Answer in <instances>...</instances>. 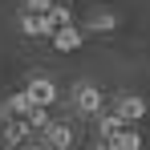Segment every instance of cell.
<instances>
[{
  "instance_id": "7",
  "label": "cell",
  "mask_w": 150,
  "mask_h": 150,
  "mask_svg": "<svg viewBox=\"0 0 150 150\" xmlns=\"http://www.w3.org/2000/svg\"><path fill=\"white\" fill-rule=\"evenodd\" d=\"M114 28H118V12H114V8H93V12L85 16L81 33H114Z\"/></svg>"
},
{
  "instance_id": "1",
  "label": "cell",
  "mask_w": 150,
  "mask_h": 150,
  "mask_svg": "<svg viewBox=\"0 0 150 150\" xmlns=\"http://www.w3.org/2000/svg\"><path fill=\"white\" fill-rule=\"evenodd\" d=\"M69 105H73V114H81V118H98L101 110H105V98H101V89L93 81H77L73 93H69Z\"/></svg>"
},
{
  "instance_id": "6",
  "label": "cell",
  "mask_w": 150,
  "mask_h": 150,
  "mask_svg": "<svg viewBox=\"0 0 150 150\" xmlns=\"http://www.w3.org/2000/svg\"><path fill=\"white\" fill-rule=\"evenodd\" d=\"M49 41H53V49H57V53H77L81 45H85V33H81L77 25H69V28H57Z\"/></svg>"
},
{
  "instance_id": "17",
  "label": "cell",
  "mask_w": 150,
  "mask_h": 150,
  "mask_svg": "<svg viewBox=\"0 0 150 150\" xmlns=\"http://www.w3.org/2000/svg\"><path fill=\"white\" fill-rule=\"evenodd\" d=\"M4 126H8V114H4V110H0V134H4Z\"/></svg>"
},
{
  "instance_id": "13",
  "label": "cell",
  "mask_w": 150,
  "mask_h": 150,
  "mask_svg": "<svg viewBox=\"0 0 150 150\" xmlns=\"http://www.w3.org/2000/svg\"><path fill=\"white\" fill-rule=\"evenodd\" d=\"M45 16L53 21V28H69V25H73V8H69V4H53Z\"/></svg>"
},
{
  "instance_id": "14",
  "label": "cell",
  "mask_w": 150,
  "mask_h": 150,
  "mask_svg": "<svg viewBox=\"0 0 150 150\" xmlns=\"http://www.w3.org/2000/svg\"><path fill=\"white\" fill-rule=\"evenodd\" d=\"M53 4H57V0H21V8H25V12H49Z\"/></svg>"
},
{
  "instance_id": "11",
  "label": "cell",
  "mask_w": 150,
  "mask_h": 150,
  "mask_svg": "<svg viewBox=\"0 0 150 150\" xmlns=\"http://www.w3.org/2000/svg\"><path fill=\"white\" fill-rule=\"evenodd\" d=\"M25 122L33 126V134H45V130L53 126V114H49V105H33V110H28V118H25Z\"/></svg>"
},
{
  "instance_id": "8",
  "label": "cell",
  "mask_w": 150,
  "mask_h": 150,
  "mask_svg": "<svg viewBox=\"0 0 150 150\" xmlns=\"http://www.w3.org/2000/svg\"><path fill=\"white\" fill-rule=\"evenodd\" d=\"M0 138H4V146L12 150V146H21L25 138H33V126H28L25 118H8V126H4V134H0Z\"/></svg>"
},
{
  "instance_id": "16",
  "label": "cell",
  "mask_w": 150,
  "mask_h": 150,
  "mask_svg": "<svg viewBox=\"0 0 150 150\" xmlns=\"http://www.w3.org/2000/svg\"><path fill=\"white\" fill-rule=\"evenodd\" d=\"M93 150H118V146H114L110 138H101V142H98V146H93Z\"/></svg>"
},
{
  "instance_id": "4",
  "label": "cell",
  "mask_w": 150,
  "mask_h": 150,
  "mask_svg": "<svg viewBox=\"0 0 150 150\" xmlns=\"http://www.w3.org/2000/svg\"><path fill=\"white\" fill-rule=\"evenodd\" d=\"M41 142H45V150H73L77 146V134L69 122H53L45 134H41Z\"/></svg>"
},
{
  "instance_id": "10",
  "label": "cell",
  "mask_w": 150,
  "mask_h": 150,
  "mask_svg": "<svg viewBox=\"0 0 150 150\" xmlns=\"http://www.w3.org/2000/svg\"><path fill=\"white\" fill-rule=\"evenodd\" d=\"M122 130H126V126H122V118H118L114 110H101V114H98V134H101V138H118Z\"/></svg>"
},
{
  "instance_id": "5",
  "label": "cell",
  "mask_w": 150,
  "mask_h": 150,
  "mask_svg": "<svg viewBox=\"0 0 150 150\" xmlns=\"http://www.w3.org/2000/svg\"><path fill=\"white\" fill-rule=\"evenodd\" d=\"M16 25H21L25 37H53V33H57L53 21L45 16V12H21V21H16Z\"/></svg>"
},
{
  "instance_id": "15",
  "label": "cell",
  "mask_w": 150,
  "mask_h": 150,
  "mask_svg": "<svg viewBox=\"0 0 150 150\" xmlns=\"http://www.w3.org/2000/svg\"><path fill=\"white\" fill-rule=\"evenodd\" d=\"M12 150H45V142H41V134H33V138H25L21 146H12Z\"/></svg>"
},
{
  "instance_id": "2",
  "label": "cell",
  "mask_w": 150,
  "mask_h": 150,
  "mask_svg": "<svg viewBox=\"0 0 150 150\" xmlns=\"http://www.w3.org/2000/svg\"><path fill=\"white\" fill-rule=\"evenodd\" d=\"M114 114L122 118V126H138L146 118V98H138V93H118V98H114Z\"/></svg>"
},
{
  "instance_id": "12",
  "label": "cell",
  "mask_w": 150,
  "mask_h": 150,
  "mask_svg": "<svg viewBox=\"0 0 150 150\" xmlns=\"http://www.w3.org/2000/svg\"><path fill=\"white\" fill-rule=\"evenodd\" d=\"M118 150H142V134H138V126H126L118 138H110Z\"/></svg>"
},
{
  "instance_id": "9",
  "label": "cell",
  "mask_w": 150,
  "mask_h": 150,
  "mask_svg": "<svg viewBox=\"0 0 150 150\" xmlns=\"http://www.w3.org/2000/svg\"><path fill=\"white\" fill-rule=\"evenodd\" d=\"M8 118H28V110H33V101H28V93L21 89V93H8V101L0 105Z\"/></svg>"
},
{
  "instance_id": "3",
  "label": "cell",
  "mask_w": 150,
  "mask_h": 150,
  "mask_svg": "<svg viewBox=\"0 0 150 150\" xmlns=\"http://www.w3.org/2000/svg\"><path fill=\"white\" fill-rule=\"evenodd\" d=\"M25 93H28L33 105H53V101H57V81H53L49 73H33L28 85H25Z\"/></svg>"
}]
</instances>
